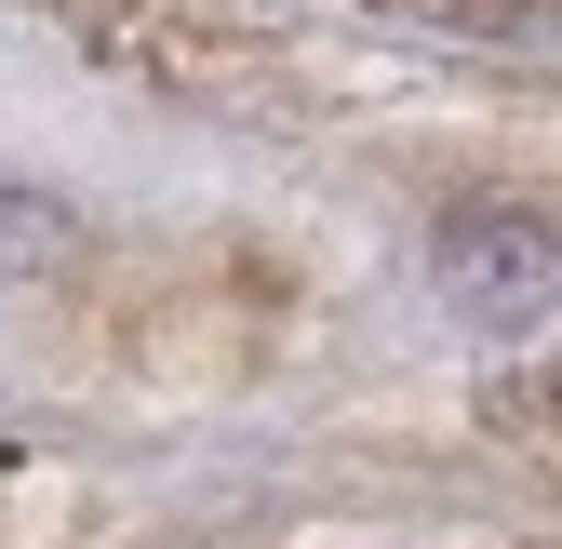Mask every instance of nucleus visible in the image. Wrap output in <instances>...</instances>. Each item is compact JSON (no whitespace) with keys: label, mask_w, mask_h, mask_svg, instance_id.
I'll return each instance as SVG.
<instances>
[{"label":"nucleus","mask_w":562,"mask_h":549,"mask_svg":"<svg viewBox=\"0 0 562 549\" xmlns=\"http://www.w3.org/2000/svg\"><path fill=\"white\" fill-rule=\"evenodd\" d=\"M94 255V215L67 188H41V175H0V268L14 282H54V268H81Z\"/></svg>","instance_id":"obj_2"},{"label":"nucleus","mask_w":562,"mask_h":549,"mask_svg":"<svg viewBox=\"0 0 562 549\" xmlns=\"http://www.w3.org/2000/svg\"><path fill=\"white\" fill-rule=\"evenodd\" d=\"M429 268H442V295L469 322H536L549 309V228L536 215H456L429 242Z\"/></svg>","instance_id":"obj_1"}]
</instances>
